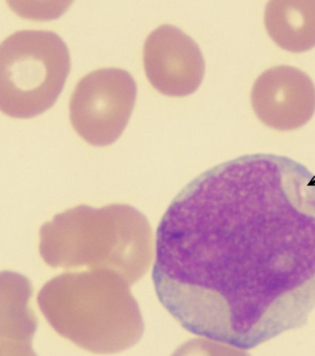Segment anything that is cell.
Listing matches in <instances>:
<instances>
[{
    "instance_id": "obj_1",
    "label": "cell",
    "mask_w": 315,
    "mask_h": 356,
    "mask_svg": "<svg viewBox=\"0 0 315 356\" xmlns=\"http://www.w3.org/2000/svg\"><path fill=\"white\" fill-rule=\"evenodd\" d=\"M157 298L184 329L241 350L315 307V175L255 154L191 181L156 229Z\"/></svg>"
},
{
    "instance_id": "obj_2",
    "label": "cell",
    "mask_w": 315,
    "mask_h": 356,
    "mask_svg": "<svg viewBox=\"0 0 315 356\" xmlns=\"http://www.w3.org/2000/svg\"><path fill=\"white\" fill-rule=\"evenodd\" d=\"M38 305L58 334L92 354L124 351L143 333L129 282L106 269L53 277L39 293Z\"/></svg>"
},
{
    "instance_id": "obj_3",
    "label": "cell",
    "mask_w": 315,
    "mask_h": 356,
    "mask_svg": "<svg viewBox=\"0 0 315 356\" xmlns=\"http://www.w3.org/2000/svg\"><path fill=\"white\" fill-rule=\"evenodd\" d=\"M153 236L147 218L128 204H81L55 216L40 229V254L52 268L106 269L129 284L148 270Z\"/></svg>"
},
{
    "instance_id": "obj_4",
    "label": "cell",
    "mask_w": 315,
    "mask_h": 356,
    "mask_svg": "<svg viewBox=\"0 0 315 356\" xmlns=\"http://www.w3.org/2000/svg\"><path fill=\"white\" fill-rule=\"evenodd\" d=\"M70 72L67 44L49 31H19L0 44V111L31 119L51 108Z\"/></svg>"
},
{
    "instance_id": "obj_5",
    "label": "cell",
    "mask_w": 315,
    "mask_h": 356,
    "mask_svg": "<svg viewBox=\"0 0 315 356\" xmlns=\"http://www.w3.org/2000/svg\"><path fill=\"white\" fill-rule=\"evenodd\" d=\"M136 97V83L124 70L90 72L78 83L70 97L72 127L95 147L113 144L128 124Z\"/></svg>"
},
{
    "instance_id": "obj_6",
    "label": "cell",
    "mask_w": 315,
    "mask_h": 356,
    "mask_svg": "<svg viewBox=\"0 0 315 356\" xmlns=\"http://www.w3.org/2000/svg\"><path fill=\"white\" fill-rule=\"evenodd\" d=\"M143 63L149 82L163 95L193 94L204 79L205 64L198 44L172 25H161L149 35Z\"/></svg>"
},
{
    "instance_id": "obj_7",
    "label": "cell",
    "mask_w": 315,
    "mask_h": 356,
    "mask_svg": "<svg viewBox=\"0 0 315 356\" xmlns=\"http://www.w3.org/2000/svg\"><path fill=\"white\" fill-rule=\"evenodd\" d=\"M252 105L269 128L294 131L310 122L315 112V86L307 74L291 66L267 70L253 85Z\"/></svg>"
},
{
    "instance_id": "obj_8",
    "label": "cell",
    "mask_w": 315,
    "mask_h": 356,
    "mask_svg": "<svg viewBox=\"0 0 315 356\" xmlns=\"http://www.w3.org/2000/svg\"><path fill=\"white\" fill-rule=\"evenodd\" d=\"M264 25L272 40L293 53L315 47V1H270Z\"/></svg>"
},
{
    "instance_id": "obj_9",
    "label": "cell",
    "mask_w": 315,
    "mask_h": 356,
    "mask_svg": "<svg viewBox=\"0 0 315 356\" xmlns=\"http://www.w3.org/2000/svg\"><path fill=\"white\" fill-rule=\"evenodd\" d=\"M33 286L22 275L0 272V340L32 343L38 321L30 307Z\"/></svg>"
},
{
    "instance_id": "obj_10",
    "label": "cell",
    "mask_w": 315,
    "mask_h": 356,
    "mask_svg": "<svg viewBox=\"0 0 315 356\" xmlns=\"http://www.w3.org/2000/svg\"><path fill=\"white\" fill-rule=\"evenodd\" d=\"M171 356H250L235 347L210 339H193L179 346Z\"/></svg>"
},
{
    "instance_id": "obj_11",
    "label": "cell",
    "mask_w": 315,
    "mask_h": 356,
    "mask_svg": "<svg viewBox=\"0 0 315 356\" xmlns=\"http://www.w3.org/2000/svg\"><path fill=\"white\" fill-rule=\"evenodd\" d=\"M0 356H38L30 343L0 340Z\"/></svg>"
}]
</instances>
